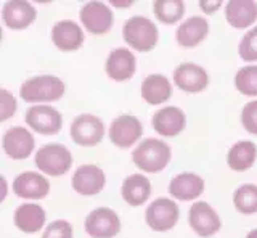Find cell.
Segmentation results:
<instances>
[{
  "label": "cell",
  "mask_w": 257,
  "mask_h": 238,
  "mask_svg": "<svg viewBox=\"0 0 257 238\" xmlns=\"http://www.w3.org/2000/svg\"><path fill=\"white\" fill-rule=\"evenodd\" d=\"M209 33V23L203 17H191L177 28V42L182 47H196L201 41H204Z\"/></svg>",
  "instance_id": "7402d4cb"
},
{
  "label": "cell",
  "mask_w": 257,
  "mask_h": 238,
  "mask_svg": "<svg viewBox=\"0 0 257 238\" xmlns=\"http://www.w3.org/2000/svg\"><path fill=\"white\" fill-rule=\"evenodd\" d=\"M104 124L93 114H79L71 124V137L80 147H95L103 140Z\"/></svg>",
  "instance_id": "8992f818"
},
{
  "label": "cell",
  "mask_w": 257,
  "mask_h": 238,
  "mask_svg": "<svg viewBox=\"0 0 257 238\" xmlns=\"http://www.w3.org/2000/svg\"><path fill=\"white\" fill-rule=\"evenodd\" d=\"M142 132H143V128H142V123L139 121V117L122 114L111 123L109 139L116 147L128 148L142 137Z\"/></svg>",
  "instance_id": "8fae6325"
},
{
  "label": "cell",
  "mask_w": 257,
  "mask_h": 238,
  "mask_svg": "<svg viewBox=\"0 0 257 238\" xmlns=\"http://www.w3.org/2000/svg\"><path fill=\"white\" fill-rule=\"evenodd\" d=\"M13 192L20 198H29V200H40L45 198L50 192L48 180L40 176L39 172H23L13 182Z\"/></svg>",
  "instance_id": "9a60e30c"
},
{
  "label": "cell",
  "mask_w": 257,
  "mask_h": 238,
  "mask_svg": "<svg viewBox=\"0 0 257 238\" xmlns=\"http://www.w3.org/2000/svg\"><path fill=\"white\" fill-rule=\"evenodd\" d=\"M255 156H257L255 144H252V142H249V140L238 142V144H235L230 148L228 156H227V164L236 172L247 171V169H251V166L254 164Z\"/></svg>",
  "instance_id": "484cf974"
},
{
  "label": "cell",
  "mask_w": 257,
  "mask_h": 238,
  "mask_svg": "<svg viewBox=\"0 0 257 238\" xmlns=\"http://www.w3.org/2000/svg\"><path fill=\"white\" fill-rule=\"evenodd\" d=\"M124 41L139 52H150L158 44V28L151 20L145 17H134L124 23Z\"/></svg>",
  "instance_id": "3957f363"
},
{
  "label": "cell",
  "mask_w": 257,
  "mask_h": 238,
  "mask_svg": "<svg viewBox=\"0 0 257 238\" xmlns=\"http://www.w3.org/2000/svg\"><path fill=\"white\" fill-rule=\"evenodd\" d=\"M36 9L29 2H23V0H12L4 5L2 18L4 23L12 29H26L36 21Z\"/></svg>",
  "instance_id": "e0dca14e"
},
{
  "label": "cell",
  "mask_w": 257,
  "mask_h": 238,
  "mask_svg": "<svg viewBox=\"0 0 257 238\" xmlns=\"http://www.w3.org/2000/svg\"><path fill=\"white\" fill-rule=\"evenodd\" d=\"M119 230V216L109 208H96L85 217V232L92 238H112Z\"/></svg>",
  "instance_id": "ba28073f"
},
{
  "label": "cell",
  "mask_w": 257,
  "mask_h": 238,
  "mask_svg": "<svg viewBox=\"0 0 257 238\" xmlns=\"http://www.w3.org/2000/svg\"><path fill=\"white\" fill-rule=\"evenodd\" d=\"M52 41L63 52H72L80 49L84 44V33L77 23L71 20L58 21L52 29Z\"/></svg>",
  "instance_id": "ac0fdd59"
},
{
  "label": "cell",
  "mask_w": 257,
  "mask_h": 238,
  "mask_svg": "<svg viewBox=\"0 0 257 238\" xmlns=\"http://www.w3.org/2000/svg\"><path fill=\"white\" fill-rule=\"evenodd\" d=\"M26 119L28 126L39 134L44 136H55L58 134L63 128V117L58 109L47 105H36L31 106L26 111Z\"/></svg>",
  "instance_id": "52a82bcc"
},
{
  "label": "cell",
  "mask_w": 257,
  "mask_h": 238,
  "mask_svg": "<svg viewBox=\"0 0 257 238\" xmlns=\"http://www.w3.org/2000/svg\"><path fill=\"white\" fill-rule=\"evenodd\" d=\"M187 117L185 113L177 106L161 108L153 116V128L163 137H174L185 129Z\"/></svg>",
  "instance_id": "2e32d148"
},
{
  "label": "cell",
  "mask_w": 257,
  "mask_h": 238,
  "mask_svg": "<svg viewBox=\"0 0 257 238\" xmlns=\"http://www.w3.org/2000/svg\"><path fill=\"white\" fill-rule=\"evenodd\" d=\"M112 5H114V7H131L132 2H116V0H114V2H112Z\"/></svg>",
  "instance_id": "e575fe53"
},
{
  "label": "cell",
  "mask_w": 257,
  "mask_h": 238,
  "mask_svg": "<svg viewBox=\"0 0 257 238\" xmlns=\"http://www.w3.org/2000/svg\"><path fill=\"white\" fill-rule=\"evenodd\" d=\"M42 238H72V227L66 220H53L50 225L45 228Z\"/></svg>",
  "instance_id": "4dcf8cb0"
},
{
  "label": "cell",
  "mask_w": 257,
  "mask_h": 238,
  "mask_svg": "<svg viewBox=\"0 0 257 238\" xmlns=\"http://www.w3.org/2000/svg\"><path fill=\"white\" fill-rule=\"evenodd\" d=\"M203 192H204V180L191 172L179 174L169 184V193L182 201L195 200Z\"/></svg>",
  "instance_id": "44dd1931"
},
{
  "label": "cell",
  "mask_w": 257,
  "mask_h": 238,
  "mask_svg": "<svg viewBox=\"0 0 257 238\" xmlns=\"http://www.w3.org/2000/svg\"><path fill=\"white\" fill-rule=\"evenodd\" d=\"M172 95V85L163 74H151L142 84V97L150 105H161Z\"/></svg>",
  "instance_id": "603a6c76"
},
{
  "label": "cell",
  "mask_w": 257,
  "mask_h": 238,
  "mask_svg": "<svg viewBox=\"0 0 257 238\" xmlns=\"http://www.w3.org/2000/svg\"><path fill=\"white\" fill-rule=\"evenodd\" d=\"M235 85L243 95L257 97V66L241 68L235 76Z\"/></svg>",
  "instance_id": "f1b7e54d"
},
{
  "label": "cell",
  "mask_w": 257,
  "mask_h": 238,
  "mask_svg": "<svg viewBox=\"0 0 257 238\" xmlns=\"http://www.w3.org/2000/svg\"><path fill=\"white\" fill-rule=\"evenodd\" d=\"M16 111V100L13 95L2 89L0 90V121H7L8 117H12Z\"/></svg>",
  "instance_id": "d6a6232c"
},
{
  "label": "cell",
  "mask_w": 257,
  "mask_h": 238,
  "mask_svg": "<svg viewBox=\"0 0 257 238\" xmlns=\"http://www.w3.org/2000/svg\"><path fill=\"white\" fill-rule=\"evenodd\" d=\"M225 18L235 29L252 26L257 20V4L252 0H231L225 7Z\"/></svg>",
  "instance_id": "ffe728a7"
},
{
  "label": "cell",
  "mask_w": 257,
  "mask_h": 238,
  "mask_svg": "<svg viewBox=\"0 0 257 238\" xmlns=\"http://www.w3.org/2000/svg\"><path fill=\"white\" fill-rule=\"evenodd\" d=\"M80 21L88 33L98 36L111 29L114 17H112L109 7L103 2H88L80 10Z\"/></svg>",
  "instance_id": "30bf717a"
},
{
  "label": "cell",
  "mask_w": 257,
  "mask_h": 238,
  "mask_svg": "<svg viewBox=\"0 0 257 238\" xmlns=\"http://www.w3.org/2000/svg\"><path fill=\"white\" fill-rule=\"evenodd\" d=\"M153 12L159 21L166 25H174L185 13V5L180 0H158L153 4Z\"/></svg>",
  "instance_id": "4316f807"
},
{
  "label": "cell",
  "mask_w": 257,
  "mask_h": 238,
  "mask_svg": "<svg viewBox=\"0 0 257 238\" xmlns=\"http://www.w3.org/2000/svg\"><path fill=\"white\" fill-rule=\"evenodd\" d=\"M151 195L150 180L142 174H132L122 184V198L131 206H142Z\"/></svg>",
  "instance_id": "d4e9b609"
},
{
  "label": "cell",
  "mask_w": 257,
  "mask_h": 238,
  "mask_svg": "<svg viewBox=\"0 0 257 238\" xmlns=\"http://www.w3.org/2000/svg\"><path fill=\"white\" fill-rule=\"evenodd\" d=\"M188 220H190V227L199 236H212L214 233L219 232V228L222 225L219 214L206 201H198L191 206L188 212Z\"/></svg>",
  "instance_id": "9c48e42d"
},
{
  "label": "cell",
  "mask_w": 257,
  "mask_h": 238,
  "mask_svg": "<svg viewBox=\"0 0 257 238\" xmlns=\"http://www.w3.org/2000/svg\"><path fill=\"white\" fill-rule=\"evenodd\" d=\"M66 87L60 77L56 76H37L31 77L21 85L20 95L28 103L39 101H56L60 100Z\"/></svg>",
  "instance_id": "7a4b0ae2"
},
{
  "label": "cell",
  "mask_w": 257,
  "mask_h": 238,
  "mask_svg": "<svg viewBox=\"0 0 257 238\" xmlns=\"http://www.w3.org/2000/svg\"><path fill=\"white\" fill-rule=\"evenodd\" d=\"M45 224V211L39 204L26 203L15 211V225L24 233H36Z\"/></svg>",
  "instance_id": "cb8c5ba5"
},
{
  "label": "cell",
  "mask_w": 257,
  "mask_h": 238,
  "mask_svg": "<svg viewBox=\"0 0 257 238\" xmlns=\"http://www.w3.org/2000/svg\"><path fill=\"white\" fill-rule=\"evenodd\" d=\"M239 57L244 61H255L257 60V26L249 29L241 39L238 47Z\"/></svg>",
  "instance_id": "f546056e"
},
{
  "label": "cell",
  "mask_w": 257,
  "mask_h": 238,
  "mask_svg": "<svg viewBox=\"0 0 257 238\" xmlns=\"http://www.w3.org/2000/svg\"><path fill=\"white\" fill-rule=\"evenodd\" d=\"M179 216L180 211L175 201L169 198H158L147 208L145 219L155 232H166L177 224Z\"/></svg>",
  "instance_id": "5b68a950"
},
{
  "label": "cell",
  "mask_w": 257,
  "mask_h": 238,
  "mask_svg": "<svg viewBox=\"0 0 257 238\" xmlns=\"http://www.w3.org/2000/svg\"><path fill=\"white\" fill-rule=\"evenodd\" d=\"M241 123L247 132L257 134V100L244 105L243 111H241Z\"/></svg>",
  "instance_id": "1f68e13d"
},
{
  "label": "cell",
  "mask_w": 257,
  "mask_h": 238,
  "mask_svg": "<svg viewBox=\"0 0 257 238\" xmlns=\"http://www.w3.org/2000/svg\"><path fill=\"white\" fill-rule=\"evenodd\" d=\"M174 82L180 90L188 93H198L204 90L209 84V76L203 69L193 63H183L174 71Z\"/></svg>",
  "instance_id": "5bb4252c"
},
{
  "label": "cell",
  "mask_w": 257,
  "mask_h": 238,
  "mask_svg": "<svg viewBox=\"0 0 257 238\" xmlns=\"http://www.w3.org/2000/svg\"><path fill=\"white\" fill-rule=\"evenodd\" d=\"M36 166L52 177L66 174L72 166V155L61 144H48L36 153Z\"/></svg>",
  "instance_id": "277c9868"
},
{
  "label": "cell",
  "mask_w": 257,
  "mask_h": 238,
  "mask_svg": "<svg viewBox=\"0 0 257 238\" xmlns=\"http://www.w3.org/2000/svg\"><path fill=\"white\" fill-rule=\"evenodd\" d=\"M246 238H257V228L251 230V232L247 233V236H246Z\"/></svg>",
  "instance_id": "d590c367"
},
{
  "label": "cell",
  "mask_w": 257,
  "mask_h": 238,
  "mask_svg": "<svg viewBox=\"0 0 257 238\" xmlns=\"http://www.w3.org/2000/svg\"><path fill=\"white\" fill-rule=\"evenodd\" d=\"M2 145L4 152L13 160H24L32 153L36 142L28 129L21 128V126H15L4 134Z\"/></svg>",
  "instance_id": "4fadbf2b"
},
{
  "label": "cell",
  "mask_w": 257,
  "mask_h": 238,
  "mask_svg": "<svg viewBox=\"0 0 257 238\" xmlns=\"http://www.w3.org/2000/svg\"><path fill=\"white\" fill-rule=\"evenodd\" d=\"M137 60L128 49H116L106 60V73L112 81L122 82L135 74Z\"/></svg>",
  "instance_id": "d6986e66"
},
{
  "label": "cell",
  "mask_w": 257,
  "mask_h": 238,
  "mask_svg": "<svg viewBox=\"0 0 257 238\" xmlns=\"http://www.w3.org/2000/svg\"><path fill=\"white\" fill-rule=\"evenodd\" d=\"M132 160L145 172H159L171 161V147L158 139H145L132 153Z\"/></svg>",
  "instance_id": "6da1fadb"
},
{
  "label": "cell",
  "mask_w": 257,
  "mask_h": 238,
  "mask_svg": "<svg viewBox=\"0 0 257 238\" xmlns=\"http://www.w3.org/2000/svg\"><path fill=\"white\" fill-rule=\"evenodd\" d=\"M104 184H106V176L95 164L80 166L72 176V188L84 196H93L100 193L104 188Z\"/></svg>",
  "instance_id": "7c38bea8"
},
{
  "label": "cell",
  "mask_w": 257,
  "mask_h": 238,
  "mask_svg": "<svg viewBox=\"0 0 257 238\" xmlns=\"http://www.w3.org/2000/svg\"><path fill=\"white\" fill-rule=\"evenodd\" d=\"M222 7L220 0H211V2H206V0H201L199 2V9L203 10L204 13H214Z\"/></svg>",
  "instance_id": "836d02e7"
},
{
  "label": "cell",
  "mask_w": 257,
  "mask_h": 238,
  "mask_svg": "<svg viewBox=\"0 0 257 238\" xmlns=\"http://www.w3.org/2000/svg\"><path fill=\"white\" fill-rule=\"evenodd\" d=\"M233 204L243 214L257 212V185L244 184L238 187L233 193Z\"/></svg>",
  "instance_id": "83f0119b"
}]
</instances>
